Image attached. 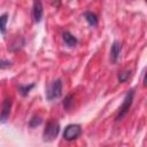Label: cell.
Here are the masks:
<instances>
[{
    "instance_id": "6da1fadb",
    "label": "cell",
    "mask_w": 147,
    "mask_h": 147,
    "mask_svg": "<svg viewBox=\"0 0 147 147\" xmlns=\"http://www.w3.org/2000/svg\"><path fill=\"white\" fill-rule=\"evenodd\" d=\"M59 132H60V124L56 121H51L48 122V124L46 125V129L44 130L42 140L46 142H51L57 137Z\"/></svg>"
},
{
    "instance_id": "7a4b0ae2",
    "label": "cell",
    "mask_w": 147,
    "mask_h": 147,
    "mask_svg": "<svg viewBox=\"0 0 147 147\" xmlns=\"http://www.w3.org/2000/svg\"><path fill=\"white\" fill-rule=\"evenodd\" d=\"M61 95H62V80L56 79L48 86L46 91V99L48 101H52V100L59 99Z\"/></svg>"
},
{
    "instance_id": "3957f363",
    "label": "cell",
    "mask_w": 147,
    "mask_h": 147,
    "mask_svg": "<svg viewBox=\"0 0 147 147\" xmlns=\"http://www.w3.org/2000/svg\"><path fill=\"white\" fill-rule=\"evenodd\" d=\"M133 95H134V91L133 90H130L126 93V95H125V98L123 100V103H122V106H121V108L118 110V114L116 116V122L121 121L129 113V110L131 108V105H132V101H133Z\"/></svg>"
},
{
    "instance_id": "277c9868",
    "label": "cell",
    "mask_w": 147,
    "mask_h": 147,
    "mask_svg": "<svg viewBox=\"0 0 147 147\" xmlns=\"http://www.w3.org/2000/svg\"><path fill=\"white\" fill-rule=\"evenodd\" d=\"M82 133V127L79 124H69L63 131V138L68 141L77 139Z\"/></svg>"
},
{
    "instance_id": "5b68a950",
    "label": "cell",
    "mask_w": 147,
    "mask_h": 147,
    "mask_svg": "<svg viewBox=\"0 0 147 147\" xmlns=\"http://www.w3.org/2000/svg\"><path fill=\"white\" fill-rule=\"evenodd\" d=\"M10 108H11V99L10 98H6L2 102V109L0 113V122L6 123L9 114H10Z\"/></svg>"
},
{
    "instance_id": "8992f818",
    "label": "cell",
    "mask_w": 147,
    "mask_h": 147,
    "mask_svg": "<svg viewBox=\"0 0 147 147\" xmlns=\"http://www.w3.org/2000/svg\"><path fill=\"white\" fill-rule=\"evenodd\" d=\"M121 51H122V45L119 41L115 40L111 45V48H110V61L113 63H116L119 59V54H121Z\"/></svg>"
},
{
    "instance_id": "52a82bcc",
    "label": "cell",
    "mask_w": 147,
    "mask_h": 147,
    "mask_svg": "<svg viewBox=\"0 0 147 147\" xmlns=\"http://www.w3.org/2000/svg\"><path fill=\"white\" fill-rule=\"evenodd\" d=\"M42 3L40 0H33V18L36 23H39L42 18Z\"/></svg>"
},
{
    "instance_id": "ba28073f",
    "label": "cell",
    "mask_w": 147,
    "mask_h": 147,
    "mask_svg": "<svg viewBox=\"0 0 147 147\" xmlns=\"http://www.w3.org/2000/svg\"><path fill=\"white\" fill-rule=\"evenodd\" d=\"M62 38H63V41L64 44L68 46V47H75L77 44H78V39L71 34L69 31H64L63 34H62Z\"/></svg>"
},
{
    "instance_id": "9c48e42d",
    "label": "cell",
    "mask_w": 147,
    "mask_h": 147,
    "mask_svg": "<svg viewBox=\"0 0 147 147\" xmlns=\"http://www.w3.org/2000/svg\"><path fill=\"white\" fill-rule=\"evenodd\" d=\"M84 18L86 20V22L91 25V26H95L98 24V17L95 14L91 13V11H85L84 13Z\"/></svg>"
},
{
    "instance_id": "30bf717a",
    "label": "cell",
    "mask_w": 147,
    "mask_h": 147,
    "mask_svg": "<svg viewBox=\"0 0 147 147\" xmlns=\"http://www.w3.org/2000/svg\"><path fill=\"white\" fill-rule=\"evenodd\" d=\"M7 22H8V14L5 13L0 16V33H2V34H6V32H7V28H6Z\"/></svg>"
},
{
    "instance_id": "8fae6325",
    "label": "cell",
    "mask_w": 147,
    "mask_h": 147,
    "mask_svg": "<svg viewBox=\"0 0 147 147\" xmlns=\"http://www.w3.org/2000/svg\"><path fill=\"white\" fill-rule=\"evenodd\" d=\"M34 87V84H30V85H18V92L22 96H26L29 94V92Z\"/></svg>"
},
{
    "instance_id": "7c38bea8",
    "label": "cell",
    "mask_w": 147,
    "mask_h": 147,
    "mask_svg": "<svg viewBox=\"0 0 147 147\" xmlns=\"http://www.w3.org/2000/svg\"><path fill=\"white\" fill-rule=\"evenodd\" d=\"M72 105H74V98L71 94H69L65 96V99L63 101V107H64V109H70Z\"/></svg>"
},
{
    "instance_id": "4fadbf2b",
    "label": "cell",
    "mask_w": 147,
    "mask_h": 147,
    "mask_svg": "<svg viewBox=\"0 0 147 147\" xmlns=\"http://www.w3.org/2000/svg\"><path fill=\"white\" fill-rule=\"evenodd\" d=\"M41 123H42V119H41L39 116H33V117L30 119V122H29V125H30L31 127H36V126L40 125Z\"/></svg>"
},
{
    "instance_id": "5bb4252c",
    "label": "cell",
    "mask_w": 147,
    "mask_h": 147,
    "mask_svg": "<svg viewBox=\"0 0 147 147\" xmlns=\"http://www.w3.org/2000/svg\"><path fill=\"white\" fill-rule=\"evenodd\" d=\"M130 74H131V71H123V72H121V74L118 75V80H119L121 83L126 82V80L129 79V77H130Z\"/></svg>"
},
{
    "instance_id": "9a60e30c",
    "label": "cell",
    "mask_w": 147,
    "mask_h": 147,
    "mask_svg": "<svg viewBox=\"0 0 147 147\" xmlns=\"http://www.w3.org/2000/svg\"><path fill=\"white\" fill-rule=\"evenodd\" d=\"M11 62L8 60H0V69H8L11 67Z\"/></svg>"
}]
</instances>
